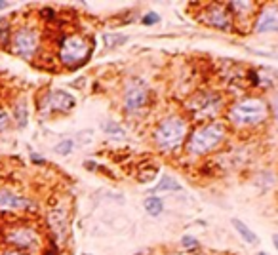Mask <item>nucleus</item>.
Segmentation results:
<instances>
[{"label": "nucleus", "instance_id": "obj_1", "mask_svg": "<svg viewBox=\"0 0 278 255\" xmlns=\"http://www.w3.org/2000/svg\"><path fill=\"white\" fill-rule=\"evenodd\" d=\"M92 52H94V42H90L82 34H69L59 40L57 57L61 61V65L69 69H76L90 59Z\"/></svg>", "mask_w": 278, "mask_h": 255}, {"label": "nucleus", "instance_id": "obj_2", "mask_svg": "<svg viewBox=\"0 0 278 255\" xmlns=\"http://www.w3.org/2000/svg\"><path fill=\"white\" fill-rule=\"evenodd\" d=\"M187 137V124L179 116H168L164 118L158 128L155 130V141L160 151L164 153H174L183 145Z\"/></svg>", "mask_w": 278, "mask_h": 255}, {"label": "nucleus", "instance_id": "obj_3", "mask_svg": "<svg viewBox=\"0 0 278 255\" xmlns=\"http://www.w3.org/2000/svg\"><path fill=\"white\" fill-rule=\"evenodd\" d=\"M267 105L265 101L258 97H248V99L238 101L237 105H232L229 111V120L237 128H250L258 126L267 118Z\"/></svg>", "mask_w": 278, "mask_h": 255}, {"label": "nucleus", "instance_id": "obj_4", "mask_svg": "<svg viewBox=\"0 0 278 255\" xmlns=\"http://www.w3.org/2000/svg\"><path fill=\"white\" fill-rule=\"evenodd\" d=\"M225 126L221 122H208L193 132L189 139V148L195 155H206L223 141Z\"/></svg>", "mask_w": 278, "mask_h": 255}, {"label": "nucleus", "instance_id": "obj_5", "mask_svg": "<svg viewBox=\"0 0 278 255\" xmlns=\"http://www.w3.org/2000/svg\"><path fill=\"white\" fill-rule=\"evenodd\" d=\"M12 52L19 55L23 59H31L36 55L38 48H40V34L36 33V29L29 27V25H21L12 33V40H10Z\"/></svg>", "mask_w": 278, "mask_h": 255}, {"label": "nucleus", "instance_id": "obj_6", "mask_svg": "<svg viewBox=\"0 0 278 255\" xmlns=\"http://www.w3.org/2000/svg\"><path fill=\"white\" fill-rule=\"evenodd\" d=\"M221 95L213 94V92H200V94L193 95L187 101V109L193 114V118L204 120V118H216L219 111H221Z\"/></svg>", "mask_w": 278, "mask_h": 255}, {"label": "nucleus", "instance_id": "obj_7", "mask_svg": "<svg viewBox=\"0 0 278 255\" xmlns=\"http://www.w3.org/2000/svg\"><path fill=\"white\" fill-rule=\"evenodd\" d=\"M6 244L14 246V249H21V251H29L38 246V232L31 227H12L4 235Z\"/></svg>", "mask_w": 278, "mask_h": 255}, {"label": "nucleus", "instance_id": "obj_8", "mask_svg": "<svg viewBox=\"0 0 278 255\" xmlns=\"http://www.w3.org/2000/svg\"><path fill=\"white\" fill-rule=\"evenodd\" d=\"M76 105V99L65 90H54L42 99L40 111L44 114L50 113H69Z\"/></svg>", "mask_w": 278, "mask_h": 255}, {"label": "nucleus", "instance_id": "obj_9", "mask_svg": "<svg viewBox=\"0 0 278 255\" xmlns=\"http://www.w3.org/2000/svg\"><path fill=\"white\" fill-rule=\"evenodd\" d=\"M149 99V90H147V84L143 80H130L124 88V107L128 111H137L141 109Z\"/></svg>", "mask_w": 278, "mask_h": 255}, {"label": "nucleus", "instance_id": "obj_10", "mask_svg": "<svg viewBox=\"0 0 278 255\" xmlns=\"http://www.w3.org/2000/svg\"><path fill=\"white\" fill-rule=\"evenodd\" d=\"M31 208H33V202L25 196L15 195L6 188L0 190V211H25Z\"/></svg>", "mask_w": 278, "mask_h": 255}, {"label": "nucleus", "instance_id": "obj_11", "mask_svg": "<svg viewBox=\"0 0 278 255\" xmlns=\"http://www.w3.org/2000/svg\"><path fill=\"white\" fill-rule=\"evenodd\" d=\"M206 23L216 29H223V31H231L232 29V19L229 10L221 4H211L206 10Z\"/></svg>", "mask_w": 278, "mask_h": 255}, {"label": "nucleus", "instance_id": "obj_12", "mask_svg": "<svg viewBox=\"0 0 278 255\" xmlns=\"http://www.w3.org/2000/svg\"><path fill=\"white\" fill-rule=\"evenodd\" d=\"M255 31L258 33H276L278 31V8L267 6L259 12V17L255 21Z\"/></svg>", "mask_w": 278, "mask_h": 255}, {"label": "nucleus", "instance_id": "obj_13", "mask_svg": "<svg viewBox=\"0 0 278 255\" xmlns=\"http://www.w3.org/2000/svg\"><path fill=\"white\" fill-rule=\"evenodd\" d=\"M48 221H50V227H52V230H54L57 236L63 235V230H65V225H67V215H65V211H63L61 208H55L50 211V215H48Z\"/></svg>", "mask_w": 278, "mask_h": 255}, {"label": "nucleus", "instance_id": "obj_14", "mask_svg": "<svg viewBox=\"0 0 278 255\" xmlns=\"http://www.w3.org/2000/svg\"><path fill=\"white\" fill-rule=\"evenodd\" d=\"M232 225H234V228H237L238 235L242 236V238H244L248 244H251V246H258L259 238H258V235H255L253 230H250V227H246V225L240 221V219H232Z\"/></svg>", "mask_w": 278, "mask_h": 255}, {"label": "nucleus", "instance_id": "obj_15", "mask_svg": "<svg viewBox=\"0 0 278 255\" xmlns=\"http://www.w3.org/2000/svg\"><path fill=\"white\" fill-rule=\"evenodd\" d=\"M14 122L17 128H25L29 124V111L25 101H17L14 105Z\"/></svg>", "mask_w": 278, "mask_h": 255}, {"label": "nucleus", "instance_id": "obj_16", "mask_svg": "<svg viewBox=\"0 0 278 255\" xmlns=\"http://www.w3.org/2000/svg\"><path fill=\"white\" fill-rule=\"evenodd\" d=\"M103 132L109 135V137H113V139H118V141H122L126 139V132H124V128L115 120H107L103 124Z\"/></svg>", "mask_w": 278, "mask_h": 255}, {"label": "nucleus", "instance_id": "obj_17", "mask_svg": "<svg viewBox=\"0 0 278 255\" xmlns=\"http://www.w3.org/2000/svg\"><path fill=\"white\" fill-rule=\"evenodd\" d=\"M164 190H181V185L174 177H170V175H162L153 193H164Z\"/></svg>", "mask_w": 278, "mask_h": 255}, {"label": "nucleus", "instance_id": "obj_18", "mask_svg": "<svg viewBox=\"0 0 278 255\" xmlns=\"http://www.w3.org/2000/svg\"><path fill=\"white\" fill-rule=\"evenodd\" d=\"M12 33H14V29L10 25V19H0V46H6L10 44L12 40Z\"/></svg>", "mask_w": 278, "mask_h": 255}, {"label": "nucleus", "instance_id": "obj_19", "mask_svg": "<svg viewBox=\"0 0 278 255\" xmlns=\"http://www.w3.org/2000/svg\"><path fill=\"white\" fill-rule=\"evenodd\" d=\"M145 209H147L149 215H160L164 209V204L158 196H149V198L145 200Z\"/></svg>", "mask_w": 278, "mask_h": 255}, {"label": "nucleus", "instance_id": "obj_20", "mask_svg": "<svg viewBox=\"0 0 278 255\" xmlns=\"http://www.w3.org/2000/svg\"><path fill=\"white\" fill-rule=\"evenodd\" d=\"M103 40H105V46L107 48H116V46H122L124 42L128 40V36H124V34H105L103 36Z\"/></svg>", "mask_w": 278, "mask_h": 255}, {"label": "nucleus", "instance_id": "obj_21", "mask_svg": "<svg viewBox=\"0 0 278 255\" xmlns=\"http://www.w3.org/2000/svg\"><path fill=\"white\" fill-rule=\"evenodd\" d=\"M54 151L57 153V155H61V156L71 155V153L75 151V141H73V139H63V141H59L57 145H55Z\"/></svg>", "mask_w": 278, "mask_h": 255}, {"label": "nucleus", "instance_id": "obj_22", "mask_svg": "<svg viewBox=\"0 0 278 255\" xmlns=\"http://www.w3.org/2000/svg\"><path fill=\"white\" fill-rule=\"evenodd\" d=\"M158 21H160V15L156 14V12H153V10H151V12H147V14L141 17V23H143V25H147V27H151V25H156Z\"/></svg>", "mask_w": 278, "mask_h": 255}, {"label": "nucleus", "instance_id": "obj_23", "mask_svg": "<svg viewBox=\"0 0 278 255\" xmlns=\"http://www.w3.org/2000/svg\"><path fill=\"white\" fill-rule=\"evenodd\" d=\"M181 244H183V248H189V249L198 248V240L193 238V236H183V238H181Z\"/></svg>", "mask_w": 278, "mask_h": 255}, {"label": "nucleus", "instance_id": "obj_24", "mask_svg": "<svg viewBox=\"0 0 278 255\" xmlns=\"http://www.w3.org/2000/svg\"><path fill=\"white\" fill-rule=\"evenodd\" d=\"M8 124H10V116H8L6 111L0 109V132H4L8 128Z\"/></svg>", "mask_w": 278, "mask_h": 255}, {"label": "nucleus", "instance_id": "obj_25", "mask_svg": "<svg viewBox=\"0 0 278 255\" xmlns=\"http://www.w3.org/2000/svg\"><path fill=\"white\" fill-rule=\"evenodd\" d=\"M40 15H42V17H46V19H54V17H55V12L52 10V8H42V10H40Z\"/></svg>", "mask_w": 278, "mask_h": 255}, {"label": "nucleus", "instance_id": "obj_26", "mask_svg": "<svg viewBox=\"0 0 278 255\" xmlns=\"http://www.w3.org/2000/svg\"><path fill=\"white\" fill-rule=\"evenodd\" d=\"M2 255H31L29 253V251H21V249H6V251H4V253Z\"/></svg>", "mask_w": 278, "mask_h": 255}, {"label": "nucleus", "instance_id": "obj_27", "mask_svg": "<svg viewBox=\"0 0 278 255\" xmlns=\"http://www.w3.org/2000/svg\"><path fill=\"white\" fill-rule=\"evenodd\" d=\"M44 253H46V255H57V246H55V244H52V248H48Z\"/></svg>", "mask_w": 278, "mask_h": 255}, {"label": "nucleus", "instance_id": "obj_28", "mask_svg": "<svg viewBox=\"0 0 278 255\" xmlns=\"http://www.w3.org/2000/svg\"><path fill=\"white\" fill-rule=\"evenodd\" d=\"M31 160H33L34 164H42V162H46L42 156H36V155H31Z\"/></svg>", "mask_w": 278, "mask_h": 255}, {"label": "nucleus", "instance_id": "obj_29", "mask_svg": "<svg viewBox=\"0 0 278 255\" xmlns=\"http://www.w3.org/2000/svg\"><path fill=\"white\" fill-rule=\"evenodd\" d=\"M12 6V2H6V0H0V10H4V8H10Z\"/></svg>", "mask_w": 278, "mask_h": 255}, {"label": "nucleus", "instance_id": "obj_30", "mask_svg": "<svg viewBox=\"0 0 278 255\" xmlns=\"http://www.w3.org/2000/svg\"><path fill=\"white\" fill-rule=\"evenodd\" d=\"M272 244H274V248L278 249V235H274V236H272Z\"/></svg>", "mask_w": 278, "mask_h": 255}, {"label": "nucleus", "instance_id": "obj_31", "mask_svg": "<svg viewBox=\"0 0 278 255\" xmlns=\"http://www.w3.org/2000/svg\"><path fill=\"white\" fill-rule=\"evenodd\" d=\"M84 255H92V253H84Z\"/></svg>", "mask_w": 278, "mask_h": 255}, {"label": "nucleus", "instance_id": "obj_32", "mask_svg": "<svg viewBox=\"0 0 278 255\" xmlns=\"http://www.w3.org/2000/svg\"><path fill=\"white\" fill-rule=\"evenodd\" d=\"M258 255H265V253H258Z\"/></svg>", "mask_w": 278, "mask_h": 255}]
</instances>
